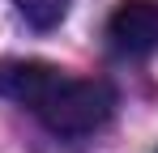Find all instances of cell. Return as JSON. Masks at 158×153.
I'll list each match as a JSON object with an SVG mask.
<instances>
[{"instance_id": "cell-3", "label": "cell", "mask_w": 158, "mask_h": 153, "mask_svg": "<svg viewBox=\"0 0 158 153\" xmlns=\"http://www.w3.org/2000/svg\"><path fill=\"white\" fill-rule=\"evenodd\" d=\"M60 76L64 73L56 64H43V60H0V98L34 111L56 89Z\"/></svg>"}, {"instance_id": "cell-2", "label": "cell", "mask_w": 158, "mask_h": 153, "mask_svg": "<svg viewBox=\"0 0 158 153\" xmlns=\"http://www.w3.org/2000/svg\"><path fill=\"white\" fill-rule=\"evenodd\" d=\"M111 43L128 55H150L158 51V0H124L111 22H107Z\"/></svg>"}, {"instance_id": "cell-1", "label": "cell", "mask_w": 158, "mask_h": 153, "mask_svg": "<svg viewBox=\"0 0 158 153\" xmlns=\"http://www.w3.org/2000/svg\"><path fill=\"white\" fill-rule=\"evenodd\" d=\"M111 111H115V89L98 76H60L56 89L34 106L43 128L52 136H64V140L98 132L111 119Z\"/></svg>"}, {"instance_id": "cell-4", "label": "cell", "mask_w": 158, "mask_h": 153, "mask_svg": "<svg viewBox=\"0 0 158 153\" xmlns=\"http://www.w3.org/2000/svg\"><path fill=\"white\" fill-rule=\"evenodd\" d=\"M17 4V17L34 30H56L69 13V0H13Z\"/></svg>"}]
</instances>
